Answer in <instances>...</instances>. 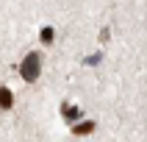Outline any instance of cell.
<instances>
[{
  "instance_id": "cell-2",
  "label": "cell",
  "mask_w": 147,
  "mask_h": 142,
  "mask_svg": "<svg viewBox=\"0 0 147 142\" xmlns=\"http://www.w3.org/2000/svg\"><path fill=\"white\" fill-rule=\"evenodd\" d=\"M83 111L78 106H75V103H61V117H64L67 123H72V120H78V117H81Z\"/></svg>"
},
{
  "instance_id": "cell-1",
  "label": "cell",
  "mask_w": 147,
  "mask_h": 142,
  "mask_svg": "<svg viewBox=\"0 0 147 142\" xmlns=\"http://www.w3.org/2000/svg\"><path fill=\"white\" fill-rule=\"evenodd\" d=\"M39 73H42V56L33 50V53H28V56L22 58V67H20V75H22L28 84L39 81Z\"/></svg>"
},
{
  "instance_id": "cell-5",
  "label": "cell",
  "mask_w": 147,
  "mask_h": 142,
  "mask_svg": "<svg viewBox=\"0 0 147 142\" xmlns=\"http://www.w3.org/2000/svg\"><path fill=\"white\" fill-rule=\"evenodd\" d=\"M39 39L45 42V45H50V42L56 39V31H53L50 25H45V28H42V31H39Z\"/></svg>"
},
{
  "instance_id": "cell-6",
  "label": "cell",
  "mask_w": 147,
  "mask_h": 142,
  "mask_svg": "<svg viewBox=\"0 0 147 142\" xmlns=\"http://www.w3.org/2000/svg\"><path fill=\"white\" fill-rule=\"evenodd\" d=\"M100 61H103V53H94V56H86V58H83V64H86V67H94V64H100Z\"/></svg>"
},
{
  "instance_id": "cell-3",
  "label": "cell",
  "mask_w": 147,
  "mask_h": 142,
  "mask_svg": "<svg viewBox=\"0 0 147 142\" xmlns=\"http://www.w3.org/2000/svg\"><path fill=\"white\" fill-rule=\"evenodd\" d=\"M92 131H94V120H86V123L72 125V134H75V137H86V134H92Z\"/></svg>"
},
{
  "instance_id": "cell-4",
  "label": "cell",
  "mask_w": 147,
  "mask_h": 142,
  "mask_svg": "<svg viewBox=\"0 0 147 142\" xmlns=\"http://www.w3.org/2000/svg\"><path fill=\"white\" fill-rule=\"evenodd\" d=\"M14 106V95L8 86H0V109H11Z\"/></svg>"
}]
</instances>
